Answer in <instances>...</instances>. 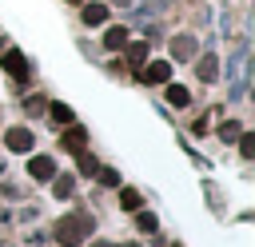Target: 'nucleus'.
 <instances>
[{
  "mask_svg": "<svg viewBox=\"0 0 255 247\" xmlns=\"http://www.w3.org/2000/svg\"><path fill=\"white\" fill-rule=\"evenodd\" d=\"M84 235H92V219H88V215H68V219L56 223V239H60L64 247H80Z\"/></svg>",
  "mask_w": 255,
  "mask_h": 247,
  "instance_id": "1",
  "label": "nucleus"
},
{
  "mask_svg": "<svg viewBox=\"0 0 255 247\" xmlns=\"http://www.w3.org/2000/svg\"><path fill=\"white\" fill-rule=\"evenodd\" d=\"M139 80H143V84H167V80H171V64H167V60H147Z\"/></svg>",
  "mask_w": 255,
  "mask_h": 247,
  "instance_id": "2",
  "label": "nucleus"
},
{
  "mask_svg": "<svg viewBox=\"0 0 255 247\" xmlns=\"http://www.w3.org/2000/svg\"><path fill=\"white\" fill-rule=\"evenodd\" d=\"M4 139H8V147H12V151H32V139H36V135H32L28 127H8V135H4Z\"/></svg>",
  "mask_w": 255,
  "mask_h": 247,
  "instance_id": "3",
  "label": "nucleus"
},
{
  "mask_svg": "<svg viewBox=\"0 0 255 247\" xmlns=\"http://www.w3.org/2000/svg\"><path fill=\"white\" fill-rule=\"evenodd\" d=\"M80 16H84V24H88V28H96V24H104V20H108V4H104V0L84 4V12H80Z\"/></svg>",
  "mask_w": 255,
  "mask_h": 247,
  "instance_id": "4",
  "label": "nucleus"
},
{
  "mask_svg": "<svg viewBox=\"0 0 255 247\" xmlns=\"http://www.w3.org/2000/svg\"><path fill=\"white\" fill-rule=\"evenodd\" d=\"M171 56H175V60H191V56H195V36H187V32L175 36V40H171Z\"/></svg>",
  "mask_w": 255,
  "mask_h": 247,
  "instance_id": "5",
  "label": "nucleus"
},
{
  "mask_svg": "<svg viewBox=\"0 0 255 247\" xmlns=\"http://www.w3.org/2000/svg\"><path fill=\"white\" fill-rule=\"evenodd\" d=\"M28 171H32V179H52L56 163H52L48 155H32V159H28Z\"/></svg>",
  "mask_w": 255,
  "mask_h": 247,
  "instance_id": "6",
  "label": "nucleus"
},
{
  "mask_svg": "<svg viewBox=\"0 0 255 247\" xmlns=\"http://www.w3.org/2000/svg\"><path fill=\"white\" fill-rule=\"evenodd\" d=\"M0 64H4L16 80H24V76H28V64H24V56H20V52H4V60H0Z\"/></svg>",
  "mask_w": 255,
  "mask_h": 247,
  "instance_id": "7",
  "label": "nucleus"
},
{
  "mask_svg": "<svg viewBox=\"0 0 255 247\" xmlns=\"http://www.w3.org/2000/svg\"><path fill=\"white\" fill-rule=\"evenodd\" d=\"M60 143H64L68 151H84V143H88V131H84V127H68Z\"/></svg>",
  "mask_w": 255,
  "mask_h": 247,
  "instance_id": "8",
  "label": "nucleus"
},
{
  "mask_svg": "<svg viewBox=\"0 0 255 247\" xmlns=\"http://www.w3.org/2000/svg\"><path fill=\"white\" fill-rule=\"evenodd\" d=\"M120 207H124V211H139V207H143L139 191H135V187H120Z\"/></svg>",
  "mask_w": 255,
  "mask_h": 247,
  "instance_id": "9",
  "label": "nucleus"
},
{
  "mask_svg": "<svg viewBox=\"0 0 255 247\" xmlns=\"http://www.w3.org/2000/svg\"><path fill=\"white\" fill-rule=\"evenodd\" d=\"M128 44V28H108V36H104V48H112V52H120Z\"/></svg>",
  "mask_w": 255,
  "mask_h": 247,
  "instance_id": "10",
  "label": "nucleus"
},
{
  "mask_svg": "<svg viewBox=\"0 0 255 247\" xmlns=\"http://www.w3.org/2000/svg\"><path fill=\"white\" fill-rule=\"evenodd\" d=\"M191 96H187V88H179V84H167V104H175V108H183Z\"/></svg>",
  "mask_w": 255,
  "mask_h": 247,
  "instance_id": "11",
  "label": "nucleus"
},
{
  "mask_svg": "<svg viewBox=\"0 0 255 247\" xmlns=\"http://www.w3.org/2000/svg\"><path fill=\"white\" fill-rule=\"evenodd\" d=\"M124 52H128L131 64H143L147 60V44H124Z\"/></svg>",
  "mask_w": 255,
  "mask_h": 247,
  "instance_id": "12",
  "label": "nucleus"
},
{
  "mask_svg": "<svg viewBox=\"0 0 255 247\" xmlns=\"http://www.w3.org/2000/svg\"><path fill=\"white\" fill-rule=\"evenodd\" d=\"M52 120H56L60 127H64V124H72V108H68V104H52Z\"/></svg>",
  "mask_w": 255,
  "mask_h": 247,
  "instance_id": "13",
  "label": "nucleus"
},
{
  "mask_svg": "<svg viewBox=\"0 0 255 247\" xmlns=\"http://www.w3.org/2000/svg\"><path fill=\"white\" fill-rule=\"evenodd\" d=\"M199 80H215V56H203L199 60Z\"/></svg>",
  "mask_w": 255,
  "mask_h": 247,
  "instance_id": "14",
  "label": "nucleus"
},
{
  "mask_svg": "<svg viewBox=\"0 0 255 247\" xmlns=\"http://www.w3.org/2000/svg\"><path fill=\"white\" fill-rule=\"evenodd\" d=\"M139 231H155V215L143 211V215H139Z\"/></svg>",
  "mask_w": 255,
  "mask_h": 247,
  "instance_id": "15",
  "label": "nucleus"
},
{
  "mask_svg": "<svg viewBox=\"0 0 255 247\" xmlns=\"http://www.w3.org/2000/svg\"><path fill=\"white\" fill-rule=\"evenodd\" d=\"M68 191H72V179H68V175H64V179H56V195H68Z\"/></svg>",
  "mask_w": 255,
  "mask_h": 247,
  "instance_id": "16",
  "label": "nucleus"
},
{
  "mask_svg": "<svg viewBox=\"0 0 255 247\" xmlns=\"http://www.w3.org/2000/svg\"><path fill=\"white\" fill-rule=\"evenodd\" d=\"M128 247H135V243H128Z\"/></svg>",
  "mask_w": 255,
  "mask_h": 247,
  "instance_id": "17",
  "label": "nucleus"
},
{
  "mask_svg": "<svg viewBox=\"0 0 255 247\" xmlns=\"http://www.w3.org/2000/svg\"><path fill=\"white\" fill-rule=\"evenodd\" d=\"M72 4H80V0H72Z\"/></svg>",
  "mask_w": 255,
  "mask_h": 247,
  "instance_id": "18",
  "label": "nucleus"
},
{
  "mask_svg": "<svg viewBox=\"0 0 255 247\" xmlns=\"http://www.w3.org/2000/svg\"><path fill=\"white\" fill-rule=\"evenodd\" d=\"M120 4H124V0H120Z\"/></svg>",
  "mask_w": 255,
  "mask_h": 247,
  "instance_id": "19",
  "label": "nucleus"
}]
</instances>
